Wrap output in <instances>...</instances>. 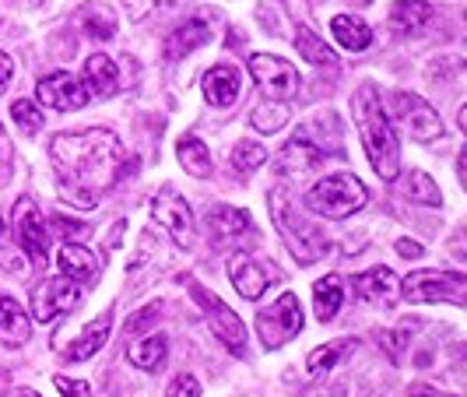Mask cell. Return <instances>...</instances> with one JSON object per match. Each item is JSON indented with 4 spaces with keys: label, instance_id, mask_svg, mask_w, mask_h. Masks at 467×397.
<instances>
[{
    "label": "cell",
    "instance_id": "5bb4252c",
    "mask_svg": "<svg viewBox=\"0 0 467 397\" xmlns=\"http://www.w3.org/2000/svg\"><path fill=\"white\" fill-rule=\"evenodd\" d=\"M324 162V151H320V144H313L306 131H299L296 138L288 141L285 148H281L278 155H275V169H278L281 176H306V172H313L317 165Z\"/></svg>",
    "mask_w": 467,
    "mask_h": 397
},
{
    "label": "cell",
    "instance_id": "277c9868",
    "mask_svg": "<svg viewBox=\"0 0 467 397\" xmlns=\"http://www.w3.org/2000/svg\"><path fill=\"white\" fill-rule=\"evenodd\" d=\"M369 201L366 193V183L351 172H334V176H324L320 183L306 190L303 204L313 214H324V218H348L355 211Z\"/></svg>",
    "mask_w": 467,
    "mask_h": 397
},
{
    "label": "cell",
    "instance_id": "8d00e7d4",
    "mask_svg": "<svg viewBox=\"0 0 467 397\" xmlns=\"http://www.w3.org/2000/svg\"><path fill=\"white\" fill-rule=\"evenodd\" d=\"M172 0H127V15H130V22H140V18H148L155 7H169Z\"/></svg>",
    "mask_w": 467,
    "mask_h": 397
},
{
    "label": "cell",
    "instance_id": "44dd1931",
    "mask_svg": "<svg viewBox=\"0 0 467 397\" xmlns=\"http://www.w3.org/2000/svg\"><path fill=\"white\" fill-rule=\"evenodd\" d=\"M57 264H60L64 278H70L74 285H85V281H92L99 275V257L92 250H85L81 243H64Z\"/></svg>",
    "mask_w": 467,
    "mask_h": 397
},
{
    "label": "cell",
    "instance_id": "8992f818",
    "mask_svg": "<svg viewBox=\"0 0 467 397\" xmlns=\"http://www.w3.org/2000/svg\"><path fill=\"white\" fill-rule=\"evenodd\" d=\"M190 296L204 309V317H208L211 330L218 334V341L233 351V355H246V328H243V320L233 313V306H225L218 296H211L208 288L197 285V281H190Z\"/></svg>",
    "mask_w": 467,
    "mask_h": 397
},
{
    "label": "cell",
    "instance_id": "d590c367",
    "mask_svg": "<svg viewBox=\"0 0 467 397\" xmlns=\"http://www.w3.org/2000/svg\"><path fill=\"white\" fill-rule=\"evenodd\" d=\"M165 397H201V383H197V376H190V373L176 376Z\"/></svg>",
    "mask_w": 467,
    "mask_h": 397
},
{
    "label": "cell",
    "instance_id": "60d3db41",
    "mask_svg": "<svg viewBox=\"0 0 467 397\" xmlns=\"http://www.w3.org/2000/svg\"><path fill=\"white\" fill-rule=\"evenodd\" d=\"M57 229L67 235V243H70V235H85V233H88L85 225H70V222H64V218H57Z\"/></svg>",
    "mask_w": 467,
    "mask_h": 397
},
{
    "label": "cell",
    "instance_id": "ee69618b",
    "mask_svg": "<svg viewBox=\"0 0 467 397\" xmlns=\"http://www.w3.org/2000/svg\"><path fill=\"white\" fill-rule=\"evenodd\" d=\"M0 239H4V218H0Z\"/></svg>",
    "mask_w": 467,
    "mask_h": 397
},
{
    "label": "cell",
    "instance_id": "ac0fdd59",
    "mask_svg": "<svg viewBox=\"0 0 467 397\" xmlns=\"http://www.w3.org/2000/svg\"><path fill=\"white\" fill-rule=\"evenodd\" d=\"M239 70L229 68V64H214V68L204 74V99H208L214 110H229L235 99H239Z\"/></svg>",
    "mask_w": 467,
    "mask_h": 397
},
{
    "label": "cell",
    "instance_id": "7a4b0ae2",
    "mask_svg": "<svg viewBox=\"0 0 467 397\" xmlns=\"http://www.w3.org/2000/svg\"><path fill=\"white\" fill-rule=\"evenodd\" d=\"M355 123H358V134H362V144H366V155L373 162L376 176L379 180H398L400 172V144L398 134H394V123L383 110V99L376 92V85H362L358 95H355Z\"/></svg>",
    "mask_w": 467,
    "mask_h": 397
},
{
    "label": "cell",
    "instance_id": "f1b7e54d",
    "mask_svg": "<svg viewBox=\"0 0 467 397\" xmlns=\"http://www.w3.org/2000/svg\"><path fill=\"white\" fill-rule=\"evenodd\" d=\"M176 155H180L183 169H187V172H193L197 180L211 176V151H208V144H204L201 138H183V141H180V148H176Z\"/></svg>",
    "mask_w": 467,
    "mask_h": 397
},
{
    "label": "cell",
    "instance_id": "7c38bea8",
    "mask_svg": "<svg viewBox=\"0 0 467 397\" xmlns=\"http://www.w3.org/2000/svg\"><path fill=\"white\" fill-rule=\"evenodd\" d=\"M151 214L159 218V225L169 229V235L176 239V246H193V214H190V204L176 193L172 187H165L162 193H155L151 201Z\"/></svg>",
    "mask_w": 467,
    "mask_h": 397
},
{
    "label": "cell",
    "instance_id": "836d02e7",
    "mask_svg": "<svg viewBox=\"0 0 467 397\" xmlns=\"http://www.w3.org/2000/svg\"><path fill=\"white\" fill-rule=\"evenodd\" d=\"M264 162H267V148H264V144H257V141H239V144H235L233 165L239 172H254V169Z\"/></svg>",
    "mask_w": 467,
    "mask_h": 397
},
{
    "label": "cell",
    "instance_id": "4316f807",
    "mask_svg": "<svg viewBox=\"0 0 467 397\" xmlns=\"http://www.w3.org/2000/svg\"><path fill=\"white\" fill-rule=\"evenodd\" d=\"M130 355V362L144 370V373H155V370H162L165 366V355H169V341H165V334H148V338H140L134 349L127 351Z\"/></svg>",
    "mask_w": 467,
    "mask_h": 397
},
{
    "label": "cell",
    "instance_id": "3957f363",
    "mask_svg": "<svg viewBox=\"0 0 467 397\" xmlns=\"http://www.w3.org/2000/svg\"><path fill=\"white\" fill-rule=\"evenodd\" d=\"M271 214H275L281 239L288 243V250L296 254V260L313 264V260H320L330 250L327 235L320 233L317 225L306 222L303 214H299V208L292 204V193H288L285 187H278L275 193H271Z\"/></svg>",
    "mask_w": 467,
    "mask_h": 397
},
{
    "label": "cell",
    "instance_id": "ab89813d",
    "mask_svg": "<svg viewBox=\"0 0 467 397\" xmlns=\"http://www.w3.org/2000/svg\"><path fill=\"white\" fill-rule=\"evenodd\" d=\"M11 74H15V64H11V57L0 49V85H7V81H11Z\"/></svg>",
    "mask_w": 467,
    "mask_h": 397
},
{
    "label": "cell",
    "instance_id": "e0dca14e",
    "mask_svg": "<svg viewBox=\"0 0 467 397\" xmlns=\"http://www.w3.org/2000/svg\"><path fill=\"white\" fill-rule=\"evenodd\" d=\"M208 229H211V239L214 243H233V239H243V235L250 233V214L243 208H233V204H214L208 208Z\"/></svg>",
    "mask_w": 467,
    "mask_h": 397
},
{
    "label": "cell",
    "instance_id": "5b68a950",
    "mask_svg": "<svg viewBox=\"0 0 467 397\" xmlns=\"http://www.w3.org/2000/svg\"><path fill=\"white\" fill-rule=\"evenodd\" d=\"M467 278L461 271H415L400 281V296L408 303H453L464 306Z\"/></svg>",
    "mask_w": 467,
    "mask_h": 397
},
{
    "label": "cell",
    "instance_id": "2e32d148",
    "mask_svg": "<svg viewBox=\"0 0 467 397\" xmlns=\"http://www.w3.org/2000/svg\"><path fill=\"white\" fill-rule=\"evenodd\" d=\"M229 278H233L235 292H239L243 299L257 303L260 296L267 292L271 275H267V267H264L260 260L246 257V254H233V260H229Z\"/></svg>",
    "mask_w": 467,
    "mask_h": 397
},
{
    "label": "cell",
    "instance_id": "d6a6232c",
    "mask_svg": "<svg viewBox=\"0 0 467 397\" xmlns=\"http://www.w3.org/2000/svg\"><path fill=\"white\" fill-rule=\"evenodd\" d=\"M348 351V341H337V345H324V349H313L309 351V359H306V370L313 376L327 373V370H334L337 366V359Z\"/></svg>",
    "mask_w": 467,
    "mask_h": 397
},
{
    "label": "cell",
    "instance_id": "4fadbf2b",
    "mask_svg": "<svg viewBox=\"0 0 467 397\" xmlns=\"http://www.w3.org/2000/svg\"><path fill=\"white\" fill-rule=\"evenodd\" d=\"M78 303H81V288H78L74 281L47 278L36 288V296H32V317H36L39 324H49V320H57L60 313L74 309Z\"/></svg>",
    "mask_w": 467,
    "mask_h": 397
},
{
    "label": "cell",
    "instance_id": "f6af8a7d",
    "mask_svg": "<svg viewBox=\"0 0 467 397\" xmlns=\"http://www.w3.org/2000/svg\"><path fill=\"white\" fill-rule=\"evenodd\" d=\"M355 4H369V0H355Z\"/></svg>",
    "mask_w": 467,
    "mask_h": 397
},
{
    "label": "cell",
    "instance_id": "6da1fadb",
    "mask_svg": "<svg viewBox=\"0 0 467 397\" xmlns=\"http://www.w3.org/2000/svg\"><path fill=\"white\" fill-rule=\"evenodd\" d=\"M49 162L57 169L67 204L95 208L99 197L127 176V148L113 131L88 127L78 134H57L49 141Z\"/></svg>",
    "mask_w": 467,
    "mask_h": 397
},
{
    "label": "cell",
    "instance_id": "e575fe53",
    "mask_svg": "<svg viewBox=\"0 0 467 397\" xmlns=\"http://www.w3.org/2000/svg\"><path fill=\"white\" fill-rule=\"evenodd\" d=\"M11 117H15V123L22 127L25 134H39L43 123H47V117H43L28 99H15V102H11Z\"/></svg>",
    "mask_w": 467,
    "mask_h": 397
},
{
    "label": "cell",
    "instance_id": "9c48e42d",
    "mask_svg": "<svg viewBox=\"0 0 467 397\" xmlns=\"http://www.w3.org/2000/svg\"><path fill=\"white\" fill-rule=\"evenodd\" d=\"M39 102L47 106V110H57V113H74V110H81V106H88V89H85V81L81 78H74L70 70H53L47 74L43 81H39Z\"/></svg>",
    "mask_w": 467,
    "mask_h": 397
},
{
    "label": "cell",
    "instance_id": "d6986e66",
    "mask_svg": "<svg viewBox=\"0 0 467 397\" xmlns=\"http://www.w3.org/2000/svg\"><path fill=\"white\" fill-rule=\"evenodd\" d=\"M85 89L88 95H99V99H109V95L119 89V70H117V60L113 57H106V53H92L88 60H85Z\"/></svg>",
    "mask_w": 467,
    "mask_h": 397
},
{
    "label": "cell",
    "instance_id": "f35d334b",
    "mask_svg": "<svg viewBox=\"0 0 467 397\" xmlns=\"http://www.w3.org/2000/svg\"><path fill=\"white\" fill-rule=\"evenodd\" d=\"M398 254L400 257H421V243H415V239H398Z\"/></svg>",
    "mask_w": 467,
    "mask_h": 397
},
{
    "label": "cell",
    "instance_id": "8fae6325",
    "mask_svg": "<svg viewBox=\"0 0 467 397\" xmlns=\"http://www.w3.org/2000/svg\"><path fill=\"white\" fill-rule=\"evenodd\" d=\"M15 235H18V246H22L28 257L36 264H43L49 254V233H47V218L36 201L22 197L15 204Z\"/></svg>",
    "mask_w": 467,
    "mask_h": 397
},
{
    "label": "cell",
    "instance_id": "1f68e13d",
    "mask_svg": "<svg viewBox=\"0 0 467 397\" xmlns=\"http://www.w3.org/2000/svg\"><path fill=\"white\" fill-rule=\"evenodd\" d=\"M81 28L92 36V39H113L117 36V18L106 11V7H88L81 15Z\"/></svg>",
    "mask_w": 467,
    "mask_h": 397
},
{
    "label": "cell",
    "instance_id": "7bdbcfd3",
    "mask_svg": "<svg viewBox=\"0 0 467 397\" xmlns=\"http://www.w3.org/2000/svg\"><path fill=\"white\" fill-rule=\"evenodd\" d=\"M303 397H327V394H320V391H309V394H303Z\"/></svg>",
    "mask_w": 467,
    "mask_h": 397
},
{
    "label": "cell",
    "instance_id": "83f0119b",
    "mask_svg": "<svg viewBox=\"0 0 467 397\" xmlns=\"http://www.w3.org/2000/svg\"><path fill=\"white\" fill-rule=\"evenodd\" d=\"M296 49H299V57L309 60V64H317V68H337V57H334V49L317 36V32H309V28H299L296 32Z\"/></svg>",
    "mask_w": 467,
    "mask_h": 397
},
{
    "label": "cell",
    "instance_id": "603a6c76",
    "mask_svg": "<svg viewBox=\"0 0 467 397\" xmlns=\"http://www.w3.org/2000/svg\"><path fill=\"white\" fill-rule=\"evenodd\" d=\"M109 330H113V317L102 313L99 320H92L88 328L78 334V341L67 349V359L70 362H85V359H92L95 351H102V345L109 341Z\"/></svg>",
    "mask_w": 467,
    "mask_h": 397
},
{
    "label": "cell",
    "instance_id": "30bf717a",
    "mask_svg": "<svg viewBox=\"0 0 467 397\" xmlns=\"http://www.w3.org/2000/svg\"><path fill=\"white\" fill-rule=\"evenodd\" d=\"M394 113L400 117V123L408 127V134L415 141H436L443 138V120L440 113L415 92H394Z\"/></svg>",
    "mask_w": 467,
    "mask_h": 397
},
{
    "label": "cell",
    "instance_id": "484cf974",
    "mask_svg": "<svg viewBox=\"0 0 467 397\" xmlns=\"http://www.w3.org/2000/svg\"><path fill=\"white\" fill-rule=\"evenodd\" d=\"M313 303H317V317L327 324L337 317V309L345 303V281L337 278V275H327V278H320L313 285Z\"/></svg>",
    "mask_w": 467,
    "mask_h": 397
},
{
    "label": "cell",
    "instance_id": "d4e9b609",
    "mask_svg": "<svg viewBox=\"0 0 467 397\" xmlns=\"http://www.w3.org/2000/svg\"><path fill=\"white\" fill-rule=\"evenodd\" d=\"M432 18H436V7L425 0H394L390 7V22L400 32H421Z\"/></svg>",
    "mask_w": 467,
    "mask_h": 397
},
{
    "label": "cell",
    "instance_id": "7402d4cb",
    "mask_svg": "<svg viewBox=\"0 0 467 397\" xmlns=\"http://www.w3.org/2000/svg\"><path fill=\"white\" fill-rule=\"evenodd\" d=\"M398 292V278L390 267H369L366 275L355 278V296L366 303H390Z\"/></svg>",
    "mask_w": 467,
    "mask_h": 397
},
{
    "label": "cell",
    "instance_id": "4dcf8cb0",
    "mask_svg": "<svg viewBox=\"0 0 467 397\" xmlns=\"http://www.w3.org/2000/svg\"><path fill=\"white\" fill-rule=\"evenodd\" d=\"M288 106L285 102H264V106H257L254 110V117H250V123L257 127L260 134H275V131H281L285 123H288Z\"/></svg>",
    "mask_w": 467,
    "mask_h": 397
},
{
    "label": "cell",
    "instance_id": "74e56055",
    "mask_svg": "<svg viewBox=\"0 0 467 397\" xmlns=\"http://www.w3.org/2000/svg\"><path fill=\"white\" fill-rule=\"evenodd\" d=\"M53 383H57V391H60L64 397H92L88 383H81V380H67V376H57Z\"/></svg>",
    "mask_w": 467,
    "mask_h": 397
},
{
    "label": "cell",
    "instance_id": "cb8c5ba5",
    "mask_svg": "<svg viewBox=\"0 0 467 397\" xmlns=\"http://www.w3.org/2000/svg\"><path fill=\"white\" fill-rule=\"evenodd\" d=\"M330 32H334L337 47L351 49V53H362V49L373 47V28L362 22V18H355V15H334Z\"/></svg>",
    "mask_w": 467,
    "mask_h": 397
},
{
    "label": "cell",
    "instance_id": "9a60e30c",
    "mask_svg": "<svg viewBox=\"0 0 467 397\" xmlns=\"http://www.w3.org/2000/svg\"><path fill=\"white\" fill-rule=\"evenodd\" d=\"M211 22L204 15H197V18H187L183 25H176L169 36H165V60H183L187 53H193L197 47H204L211 43Z\"/></svg>",
    "mask_w": 467,
    "mask_h": 397
},
{
    "label": "cell",
    "instance_id": "ffe728a7",
    "mask_svg": "<svg viewBox=\"0 0 467 397\" xmlns=\"http://www.w3.org/2000/svg\"><path fill=\"white\" fill-rule=\"evenodd\" d=\"M28 334H32L28 313L18 306V299H11V296L0 292V341H4L7 349H18V345L28 341Z\"/></svg>",
    "mask_w": 467,
    "mask_h": 397
},
{
    "label": "cell",
    "instance_id": "f546056e",
    "mask_svg": "<svg viewBox=\"0 0 467 397\" xmlns=\"http://www.w3.org/2000/svg\"><path fill=\"white\" fill-rule=\"evenodd\" d=\"M404 197H408V201H419V204H443L440 187H436L432 176L421 172V169H411V172H408V180H404Z\"/></svg>",
    "mask_w": 467,
    "mask_h": 397
},
{
    "label": "cell",
    "instance_id": "ba28073f",
    "mask_svg": "<svg viewBox=\"0 0 467 397\" xmlns=\"http://www.w3.org/2000/svg\"><path fill=\"white\" fill-rule=\"evenodd\" d=\"M250 74L264 92L271 95V102H285L299 92V70L292 68L288 60L271 57V53H254L250 57Z\"/></svg>",
    "mask_w": 467,
    "mask_h": 397
},
{
    "label": "cell",
    "instance_id": "b9f144b4",
    "mask_svg": "<svg viewBox=\"0 0 467 397\" xmlns=\"http://www.w3.org/2000/svg\"><path fill=\"white\" fill-rule=\"evenodd\" d=\"M411 397H440V394H436V391H429V387H421V383H419V387H411Z\"/></svg>",
    "mask_w": 467,
    "mask_h": 397
},
{
    "label": "cell",
    "instance_id": "52a82bcc",
    "mask_svg": "<svg viewBox=\"0 0 467 397\" xmlns=\"http://www.w3.org/2000/svg\"><path fill=\"white\" fill-rule=\"evenodd\" d=\"M257 330L264 349H281L285 341H292L303 330V303H299V296L281 292L278 303L257 317Z\"/></svg>",
    "mask_w": 467,
    "mask_h": 397
}]
</instances>
